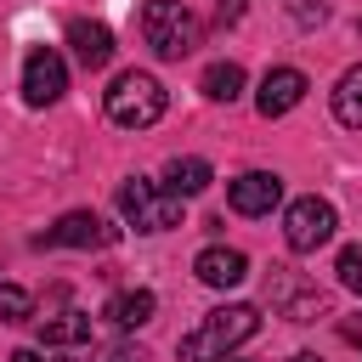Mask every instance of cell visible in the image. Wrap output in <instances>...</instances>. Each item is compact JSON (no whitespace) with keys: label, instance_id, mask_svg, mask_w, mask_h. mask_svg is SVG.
Returning a JSON list of instances; mask_svg holds the SVG:
<instances>
[{"label":"cell","instance_id":"6da1fadb","mask_svg":"<svg viewBox=\"0 0 362 362\" xmlns=\"http://www.w3.org/2000/svg\"><path fill=\"white\" fill-rule=\"evenodd\" d=\"M255 328H260V311H255V305H215V311L175 345V356H181V362H226V351L243 345V339H255Z\"/></svg>","mask_w":362,"mask_h":362},{"label":"cell","instance_id":"7a4b0ae2","mask_svg":"<svg viewBox=\"0 0 362 362\" xmlns=\"http://www.w3.org/2000/svg\"><path fill=\"white\" fill-rule=\"evenodd\" d=\"M141 40H147L164 62H181V57L198 51L204 23H198L181 0H147V11H141Z\"/></svg>","mask_w":362,"mask_h":362},{"label":"cell","instance_id":"3957f363","mask_svg":"<svg viewBox=\"0 0 362 362\" xmlns=\"http://www.w3.org/2000/svg\"><path fill=\"white\" fill-rule=\"evenodd\" d=\"M107 119L124 124V130H147L164 119V85L141 68H124L113 85H107Z\"/></svg>","mask_w":362,"mask_h":362},{"label":"cell","instance_id":"277c9868","mask_svg":"<svg viewBox=\"0 0 362 362\" xmlns=\"http://www.w3.org/2000/svg\"><path fill=\"white\" fill-rule=\"evenodd\" d=\"M119 209H124V221H130L136 232H170V226H181V198L164 192V187L147 181V175L119 181Z\"/></svg>","mask_w":362,"mask_h":362},{"label":"cell","instance_id":"5b68a950","mask_svg":"<svg viewBox=\"0 0 362 362\" xmlns=\"http://www.w3.org/2000/svg\"><path fill=\"white\" fill-rule=\"evenodd\" d=\"M334 226H339V221H334V204H328V198H317V192H311V198H294V204H288V215H283V238H288V249H294V255L322 249V243L334 238Z\"/></svg>","mask_w":362,"mask_h":362},{"label":"cell","instance_id":"8992f818","mask_svg":"<svg viewBox=\"0 0 362 362\" xmlns=\"http://www.w3.org/2000/svg\"><path fill=\"white\" fill-rule=\"evenodd\" d=\"M266 300H272L288 322H317V317H322V288L305 283V277L288 272V266H272V277H266Z\"/></svg>","mask_w":362,"mask_h":362},{"label":"cell","instance_id":"52a82bcc","mask_svg":"<svg viewBox=\"0 0 362 362\" xmlns=\"http://www.w3.org/2000/svg\"><path fill=\"white\" fill-rule=\"evenodd\" d=\"M113 238H119V232H113L96 209H68V215H62L57 226H45L34 243H40V249H102V243H113Z\"/></svg>","mask_w":362,"mask_h":362},{"label":"cell","instance_id":"ba28073f","mask_svg":"<svg viewBox=\"0 0 362 362\" xmlns=\"http://www.w3.org/2000/svg\"><path fill=\"white\" fill-rule=\"evenodd\" d=\"M62 90H68L62 57H57L51 45H34V51L23 57V96H28V107H51Z\"/></svg>","mask_w":362,"mask_h":362},{"label":"cell","instance_id":"9c48e42d","mask_svg":"<svg viewBox=\"0 0 362 362\" xmlns=\"http://www.w3.org/2000/svg\"><path fill=\"white\" fill-rule=\"evenodd\" d=\"M226 204H232L238 215H272V209L283 204V181H277L272 170H243V175L226 187Z\"/></svg>","mask_w":362,"mask_h":362},{"label":"cell","instance_id":"30bf717a","mask_svg":"<svg viewBox=\"0 0 362 362\" xmlns=\"http://www.w3.org/2000/svg\"><path fill=\"white\" fill-rule=\"evenodd\" d=\"M300 102H305V74H300V68H272V74L260 79V90H255L260 119H283V113L300 107Z\"/></svg>","mask_w":362,"mask_h":362},{"label":"cell","instance_id":"8fae6325","mask_svg":"<svg viewBox=\"0 0 362 362\" xmlns=\"http://www.w3.org/2000/svg\"><path fill=\"white\" fill-rule=\"evenodd\" d=\"M192 272H198V283H209V288H238V283L249 277V255H243V249H226V243H209V249L192 260Z\"/></svg>","mask_w":362,"mask_h":362},{"label":"cell","instance_id":"7c38bea8","mask_svg":"<svg viewBox=\"0 0 362 362\" xmlns=\"http://www.w3.org/2000/svg\"><path fill=\"white\" fill-rule=\"evenodd\" d=\"M68 45H74L79 68H107V62H113V34H107V23L74 17V23H68Z\"/></svg>","mask_w":362,"mask_h":362},{"label":"cell","instance_id":"4fadbf2b","mask_svg":"<svg viewBox=\"0 0 362 362\" xmlns=\"http://www.w3.org/2000/svg\"><path fill=\"white\" fill-rule=\"evenodd\" d=\"M153 311H158V300H153L147 288H119L102 317H107L113 328H141V322H153Z\"/></svg>","mask_w":362,"mask_h":362},{"label":"cell","instance_id":"5bb4252c","mask_svg":"<svg viewBox=\"0 0 362 362\" xmlns=\"http://www.w3.org/2000/svg\"><path fill=\"white\" fill-rule=\"evenodd\" d=\"M209 181H215V170L204 158H170L164 164V192H175V198H198Z\"/></svg>","mask_w":362,"mask_h":362},{"label":"cell","instance_id":"9a60e30c","mask_svg":"<svg viewBox=\"0 0 362 362\" xmlns=\"http://www.w3.org/2000/svg\"><path fill=\"white\" fill-rule=\"evenodd\" d=\"M85 339H90V317H85V311L40 317V345H85Z\"/></svg>","mask_w":362,"mask_h":362},{"label":"cell","instance_id":"2e32d148","mask_svg":"<svg viewBox=\"0 0 362 362\" xmlns=\"http://www.w3.org/2000/svg\"><path fill=\"white\" fill-rule=\"evenodd\" d=\"M334 119L351 124V130H362V62L339 74V85H334Z\"/></svg>","mask_w":362,"mask_h":362},{"label":"cell","instance_id":"e0dca14e","mask_svg":"<svg viewBox=\"0 0 362 362\" xmlns=\"http://www.w3.org/2000/svg\"><path fill=\"white\" fill-rule=\"evenodd\" d=\"M198 90H204L209 102H238V96H243V68H238V62H209L204 79H198Z\"/></svg>","mask_w":362,"mask_h":362},{"label":"cell","instance_id":"ac0fdd59","mask_svg":"<svg viewBox=\"0 0 362 362\" xmlns=\"http://www.w3.org/2000/svg\"><path fill=\"white\" fill-rule=\"evenodd\" d=\"M28 311H34L28 288H17V283H0V322H28Z\"/></svg>","mask_w":362,"mask_h":362},{"label":"cell","instance_id":"d6986e66","mask_svg":"<svg viewBox=\"0 0 362 362\" xmlns=\"http://www.w3.org/2000/svg\"><path fill=\"white\" fill-rule=\"evenodd\" d=\"M334 272H339V283H345L351 294H362V243H345L339 260H334Z\"/></svg>","mask_w":362,"mask_h":362},{"label":"cell","instance_id":"ffe728a7","mask_svg":"<svg viewBox=\"0 0 362 362\" xmlns=\"http://www.w3.org/2000/svg\"><path fill=\"white\" fill-rule=\"evenodd\" d=\"M283 11H288L300 28H317V23L328 17V0H283Z\"/></svg>","mask_w":362,"mask_h":362},{"label":"cell","instance_id":"44dd1931","mask_svg":"<svg viewBox=\"0 0 362 362\" xmlns=\"http://www.w3.org/2000/svg\"><path fill=\"white\" fill-rule=\"evenodd\" d=\"M96 362H147V356H141V345H113V351H102Z\"/></svg>","mask_w":362,"mask_h":362},{"label":"cell","instance_id":"7402d4cb","mask_svg":"<svg viewBox=\"0 0 362 362\" xmlns=\"http://www.w3.org/2000/svg\"><path fill=\"white\" fill-rule=\"evenodd\" d=\"M238 17H243V0H221V6H215V23H221V28H232Z\"/></svg>","mask_w":362,"mask_h":362},{"label":"cell","instance_id":"603a6c76","mask_svg":"<svg viewBox=\"0 0 362 362\" xmlns=\"http://www.w3.org/2000/svg\"><path fill=\"white\" fill-rule=\"evenodd\" d=\"M339 339H351V345H362V317H345V322H339Z\"/></svg>","mask_w":362,"mask_h":362},{"label":"cell","instance_id":"cb8c5ba5","mask_svg":"<svg viewBox=\"0 0 362 362\" xmlns=\"http://www.w3.org/2000/svg\"><path fill=\"white\" fill-rule=\"evenodd\" d=\"M6 362H40V351H11Z\"/></svg>","mask_w":362,"mask_h":362},{"label":"cell","instance_id":"d4e9b609","mask_svg":"<svg viewBox=\"0 0 362 362\" xmlns=\"http://www.w3.org/2000/svg\"><path fill=\"white\" fill-rule=\"evenodd\" d=\"M294 362H322V356H311V351H300V356H294Z\"/></svg>","mask_w":362,"mask_h":362},{"label":"cell","instance_id":"484cf974","mask_svg":"<svg viewBox=\"0 0 362 362\" xmlns=\"http://www.w3.org/2000/svg\"><path fill=\"white\" fill-rule=\"evenodd\" d=\"M356 34H362V23H356Z\"/></svg>","mask_w":362,"mask_h":362}]
</instances>
